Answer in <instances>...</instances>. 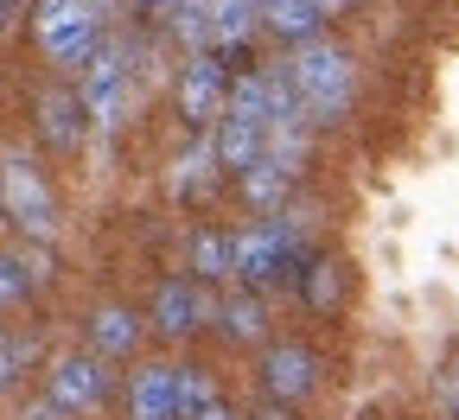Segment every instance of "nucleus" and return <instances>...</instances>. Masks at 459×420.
I'll return each instance as SVG.
<instances>
[{"mask_svg": "<svg viewBox=\"0 0 459 420\" xmlns=\"http://www.w3.org/2000/svg\"><path fill=\"white\" fill-rule=\"evenodd\" d=\"M287 77H294V90L307 102V122H338V115L351 108V96H358L351 57H344L332 39H307L294 51V64H287Z\"/></svg>", "mask_w": 459, "mask_h": 420, "instance_id": "1", "label": "nucleus"}, {"mask_svg": "<svg viewBox=\"0 0 459 420\" xmlns=\"http://www.w3.org/2000/svg\"><path fill=\"white\" fill-rule=\"evenodd\" d=\"M39 45H45V57L57 71H83L102 51L96 7L90 0H39Z\"/></svg>", "mask_w": 459, "mask_h": 420, "instance_id": "2", "label": "nucleus"}, {"mask_svg": "<svg viewBox=\"0 0 459 420\" xmlns=\"http://www.w3.org/2000/svg\"><path fill=\"white\" fill-rule=\"evenodd\" d=\"M0 204H7V223H20L32 243L57 229V204H51V185L39 178V166L26 153H0Z\"/></svg>", "mask_w": 459, "mask_h": 420, "instance_id": "3", "label": "nucleus"}, {"mask_svg": "<svg viewBox=\"0 0 459 420\" xmlns=\"http://www.w3.org/2000/svg\"><path fill=\"white\" fill-rule=\"evenodd\" d=\"M83 108H90V128H122L128 122V108H134V77H128V51H115L102 45L90 64H83Z\"/></svg>", "mask_w": 459, "mask_h": 420, "instance_id": "4", "label": "nucleus"}, {"mask_svg": "<svg viewBox=\"0 0 459 420\" xmlns=\"http://www.w3.org/2000/svg\"><path fill=\"white\" fill-rule=\"evenodd\" d=\"M108 395V376H102V356H57L51 364V414H96Z\"/></svg>", "mask_w": 459, "mask_h": 420, "instance_id": "5", "label": "nucleus"}, {"mask_svg": "<svg viewBox=\"0 0 459 420\" xmlns=\"http://www.w3.org/2000/svg\"><path fill=\"white\" fill-rule=\"evenodd\" d=\"M217 319V299L198 287V280H166L160 293H153V325L166 331V338H192V331H204Z\"/></svg>", "mask_w": 459, "mask_h": 420, "instance_id": "6", "label": "nucleus"}, {"mask_svg": "<svg viewBox=\"0 0 459 420\" xmlns=\"http://www.w3.org/2000/svg\"><path fill=\"white\" fill-rule=\"evenodd\" d=\"M223 108H230V77H223V64H217V57H192L186 77H179V115H186V122H198V128H211V122H223Z\"/></svg>", "mask_w": 459, "mask_h": 420, "instance_id": "7", "label": "nucleus"}, {"mask_svg": "<svg viewBox=\"0 0 459 420\" xmlns=\"http://www.w3.org/2000/svg\"><path fill=\"white\" fill-rule=\"evenodd\" d=\"M287 255H294V236H287L281 223H262V229H243L237 236V274L243 280H274L287 268Z\"/></svg>", "mask_w": 459, "mask_h": 420, "instance_id": "8", "label": "nucleus"}, {"mask_svg": "<svg viewBox=\"0 0 459 420\" xmlns=\"http://www.w3.org/2000/svg\"><path fill=\"white\" fill-rule=\"evenodd\" d=\"M39 134H45L57 153H77L83 134H90V108H83V96H71V90H45V96H39Z\"/></svg>", "mask_w": 459, "mask_h": 420, "instance_id": "9", "label": "nucleus"}, {"mask_svg": "<svg viewBox=\"0 0 459 420\" xmlns=\"http://www.w3.org/2000/svg\"><path fill=\"white\" fill-rule=\"evenodd\" d=\"M262 376H268V395H274V401H307L313 382H319L307 344H274V350H268V364H262Z\"/></svg>", "mask_w": 459, "mask_h": 420, "instance_id": "10", "label": "nucleus"}, {"mask_svg": "<svg viewBox=\"0 0 459 420\" xmlns=\"http://www.w3.org/2000/svg\"><path fill=\"white\" fill-rule=\"evenodd\" d=\"M128 414L134 420H186L179 414V370H141L128 382Z\"/></svg>", "mask_w": 459, "mask_h": 420, "instance_id": "11", "label": "nucleus"}, {"mask_svg": "<svg viewBox=\"0 0 459 420\" xmlns=\"http://www.w3.org/2000/svg\"><path fill=\"white\" fill-rule=\"evenodd\" d=\"M211 147H217V166L249 172V166L268 153V128H262V122H243V115H223L217 134H211Z\"/></svg>", "mask_w": 459, "mask_h": 420, "instance_id": "12", "label": "nucleus"}, {"mask_svg": "<svg viewBox=\"0 0 459 420\" xmlns=\"http://www.w3.org/2000/svg\"><path fill=\"white\" fill-rule=\"evenodd\" d=\"M204 13H211V45L217 51H237L262 26V0H204Z\"/></svg>", "mask_w": 459, "mask_h": 420, "instance_id": "13", "label": "nucleus"}, {"mask_svg": "<svg viewBox=\"0 0 459 420\" xmlns=\"http://www.w3.org/2000/svg\"><path fill=\"white\" fill-rule=\"evenodd\" d=\"M319 20H325L319 0H262V26H268V32H281L287 45L319 39Z\"/></svg>", "mask_w": 459, "mask_h": 420, "instance_id": "14", "label": "nucleus"}, {"mask_svg": "<svg viewBox=\"0 0 459 420\" xmlns=\"http://www.w3.org/2000/svg\"><path fill=\"white\" fill-rule=\"evenodd\" d=\"M134 338H141V325H134L128 306H96V319H90V350L96 356H128Z\"/></svg>", "mask_w": 459, "mask_h": 420, "instance_id": "15", "label": "nucleus"}, {"mask_svg": "<svg viewBox=\"0 0 459 420\" xmlns=\"http://www.w3.org/2000/svg\"><path fill=\"white\" fill-rule=\"evenodd\" d=\"M192 274H198V280H223V274H237V236H223V229H198V236H192Z\"/></svg>", "mask_w": 459, "mask_h": 420, "instance_id": "16", "label": "nucleus"}, {"mask_svg": "<svg viewBox=\"0 0 459 420\" xmlns=\"http://www.w3.org/2000/svg\"><path fill=\"white\" fill-rule=\"evenodd\" d=\"M287 192H294V172H281L274 159H255V166L243 172V198H249L255 210H281Z\"/></svg>", "mask_w": 459, "mask_h": 420, "instance_id": "17", "label": "nucleus"}, {"mask_svg": "<svg viewBox=\"0 0 459 420\" xmlns=\"http://www.w3.org/2000/svg\"><path fill=\"white\" fill-rule=\"evenodd\" d=\"M262 159H274L281 172H300V166H307V122H274Z\"/></svg>", "mask_w": 459, "mask_h": 420, "instance_id": "18", "label": "nucleus"}, {"mask_svg": "<svg viewBox=\"0 0 459 420\" xmlns=\"http://www.w3.org/2000/svg\"><path fill=\"white\" fill-rule=\"evenodd\" d=\"M217 178V147L211 141H198V147H186V159L172 166V192H204Z\"/></svg>", "mask_w": 459, "mask_h": 420, "instance_id": "19", "label": "nucleus"}, {"mask_svg": "<svg viewBox=\"0 0 459 420\" xmlns=\"http://www.w3.org/2000/svg\"><path fill=\"white\" fill-rule=\"evenodd\" d=\"M217 325L230 338H262V306L255 299H217Z\"/></svg>", "mask_w": 459, "mask_h": 420, "instance_id": "20", "label": "nucleus"}, {"mask_svg": "<svg viewBox=\"0 0 459 420\" xmlns=\"http://www.w3.org/2000/svg\"><path fill=\"white\" fill-rule=\"evenodd\" d=\"M217 401V382L204 376V370H179V414L192 420V414H204Z\"/></svg>", "mask_w": 459, "mask_h": 420, "instance_id": "21", "label": "nucleus"}, {"mask_svg": "<svg viewBox=\"0 0 459 420\" xmlns=\"http://www.w3.org/2000/svg\"><path fill=\"white\" fill-rule=\"evenodd\" d=\"M307 299L319 313H332V299H338V268L332 261H313V274H307Z\"/></svg>", "mask_w": 459, "mask_h": 420, "instance_id": "22", "label": "nucleus"}, {"mask_svg": "<svg viewBox=\"0 0 459 420\" xmlns=\"http://www.w3.org/2000/svg\"><path fill=\"white\" fill-rule=\"evenodd\" d=\"M26 268H20V255H0V306H20L26 299Z\"/></svg>", "mask_w": 459, "mask_h": 420, "instance_id": "23", "label": "nucleus"}, {"mask_svg": "<svg viewBox=\"0 0 459 420\" xmlns=\"http://www.w3.org/2000/svg\"><path fill=\"white\" fill-rule=\"evenodd\" d=\"M26 350H32V344H7V338H0V389L26 370Z\"/></svg>", "mask_w": 459, "mask_h": 420, "instance_id": "24", "label": "nucleus"}, {"mask_svg": "<svg viewBox=\"0 0 459 420\" xmlns=\"http://www.w3.org/2000/svg\"><path fill=\"white\" fill-rule=\"evenodd\" d=\"M20 268H26V280L39 287L45 274H51V261H45V249H20Z\"/></svg>", "mask_w": 459, "mask_h": 420, "instance_id": "25", "label": "nucleus"}, {"mask_svg": "<svg viewBox=\"0 0 459 420\" xmlns=\"http://www.w3.org/2000/svg\"><path fill=\"white\" fill-rule=\"evenodd\" d=\"M446 414H453V420H459V370H453V376H446Z\"/></svg>", "mask_w": 459, "mask_h": 420, "instance_id": "26", "label": "nucleus"}, {"mask_svg": "<svg viewBox=\"0 0 459 420\" xmlns=\"http://www.w3.org/2000/svg\"><path fill=\"white\" fill-rule=\"evenodd\" d=\"M192 420H237V414H230L223 401H211V407H204V414H192Z\"/></svg>", "mask_w": 459, "mask_h": 420, "instance_id": "27", "label": "nucleus"}, {"mask_svg": "<svg viewBox=\"0 0 459 420\" xmlns=\"http://www.w3.org/2000/svg\"><path fill=\"white\" fill-rule=\"evenodd\" d=\"M20 20V0H0V26H13Z\"/></svg>", "mask_w": 459, "mask_h": 420, "instance_id": "28", "label": "nucleus"}, {"mask_svg": "<svg viewBox=\"0 0 459 420\" xmlns=\"http://www.w3.org/2000/svg\"><path fill=\"white\" fill-rule=\"evenodd\" d=\"M262 420H287V407H268V414H262Z\"/></svg>", "mask_w": 459, "mask_h": 420, "instance_id": "29", "label": "nucleus"}, {"mask_svg": "<svg viewBox=\"0 0 459 420\" xmlns=\"http://www.w3.org/2000/svg\"><path fill=\"white\" fill-rule=\"evenodd\" d=\"M319 7H325V13H338V7H344V0H319Z\"/></svg>", "mask_w": 459, "mask_h": 420, "instance_id": "30", "label": "nucleus"}, {"mask_svg": "<svg viewBox=\"0 0 459 420\" xmlns=\"http://www.w3.org/2000/svg\"><path fill=\"white\" fill-rule=\"evenodd\" d=\"M0 223H7V204H0Z\"/></svg>", "mask_w": 459, "mask_h": 420, "instance_id": "31", "label": "nucleus"}, {"mask_svg": "<svg viewBox=\"0 0 459 420\" xmlns=\"http://www.w3.org/2000/svg\"><path fill=\"white\" fill-rule=\"evenodd\" d=\"M344 7H351V0H344Z\"/></svg>", "mask_w": 459, "mask_h": 420, "instance_id": "32", "label": "nucleus"}]
</instances>
